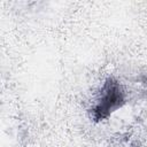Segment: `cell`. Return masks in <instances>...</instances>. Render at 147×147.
<instances>
[{"label":"cell","mask_w":147,"mask_h":147,"mask_svg":"<svg viewBox=\"0 0 147 147\" xmlns=\"http://www.w3.org/2000/svg\"><path fill=\"white\" fill-rule=\"evenodd\" d=\"M126 102V93L122 84L114 77H108L90 109L91 118L94 122H101L110 117L115 111L121 109Z\"/></svg>","instance_id":"obj_1"}]
</instances>
